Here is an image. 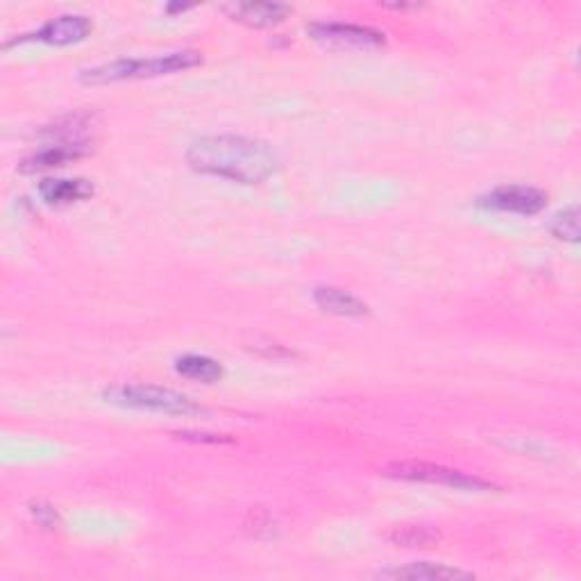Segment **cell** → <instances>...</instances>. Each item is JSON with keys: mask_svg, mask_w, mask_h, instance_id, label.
Listing matches in <instances>:
<instances>
[{"mask_svg": "<svg viewBox=\"0 0 581 581\" xmlns=\"http://www.w3.org/2000/svg\"><path fill=\"white\" fill-rule=\"evenodd\" d=\"M187 162L202 175L225 178L241 184H261L273 178L280 159L268 143L239 134H212L189 146Z\"/></svg>", "mask_w": 581, "mask_h": 581, "instance_id": "obj_1", "label": "cell"}, {"mask_svg": "<svg viewBox=\"0 0 581 581\" xmlns=\"http://www.w3.org/2000/svg\"><path fill=\"white\" fill-rule=\"evenodd\" d=\"M202 62V57L196 50H178V53H166L157 57H141V60H116L109 64L94 66L80 73L84 84H107L119 80H141V78H157V75L178 73L191 69Z\"/></svg>", "mask_w": 581, "mask_h": 581, "instance_id": "obj_2", "label": "cell"}, {"mask_svg": "<svg viewBox=\"0 0 581 581\" xmlns=\"http://www.w3.org/2000/svg\"><path fill=\"white\" fill-rule=\"evenodd\" d=\"M105 400L119 407L141 409V411H157V414L171 416H189L198 414L200 407L187 395L178 391L162 389V386H143V384H119L107 389Z\"/></svg>", "mask_w": 581, "mask_h": 581, "instance_id": "obj_3", "label": "cell"}, {"mask_svg": "<svg viewBox=\"0 0 581 581\" xmlns=\"http://www.w3.org/2000/svg\"><path fill=\"white\" fill-rule=\"evenodd\" d=\"M384 475L395 479H407V482H425V484H439L450 486L457 491H488V488H498L488 479L461 473V470L445 468L439 463H425V461H395L384 468Z\"/></svg>", "mask_w": 581, "mask_h": 581, "instance_id": "obj_4", "label": "cell"}, {"mask_svg": "<svg viewBox=\"0 0 581 581\" xmlns=\"http://www.w3.org/2000/svg\"><path fill=\"white\" fill-rule=\"evenodd\" d=\"M311 39L318 44L339 48V50H368L384 46V35L380 30L368 28V25L355 23H311L307 25Z\"/></svg>", "mask_w": 581, "mask_h": 581, "instance_id": "obj_5", "label": "cell"}, {"mask_svg": "<svg viewBox=\"0 0 581 581\" xmlns=\"http://www.w3.org/2000/svg\"><path fill=\"white\" fill-rule=\"evenodd\" d=\"M91 30H94V23H91L87 16L66 14V16H57V19L48 21L46 25H41L39 30L30 32V35L7 41L5 46L19 44V41H41V44H50V46H69V44H78V41L87 39L91 35Z\"/></svg>", "mask_w": 581, "mask_h": 581, "instance_id": "obj_6", "label": "cell"}, {"mask_svg": "<svg viewBox=\"0 0 581 581\" xmlns=\"http://www.w3.org/2000/svg\"><path fill=\"white\" fill-rule=\"evenodd\" d=\"M479 205L495 212H511L522 216H534L543 212L547 205V196L541 189L534 187H498L491 193L479 198Z\"/></svg>", "mask_w": 581, "mask_h": 581, "instance_id": "obj_7", "label": "cell"}, {"mask_svg": "<svg viewBox=\"0 0 581 581\" xmlns=\"http://www.w3.org/2000/svg\"><path fill=\"white\" fill-rule=\"evenodd\" d=\"M223 12L232 21L250 25V28H271L291 14V7L282 3H232L225 5Z\"/></svg>", "mask_w": 581, "mask_h": 581, "instance_id": "obj_8", "label": "cell"}, {"mask_svg": "<svg viewBox=\"0 0 581 581\" xmlns=\"http://www.w3.org/2000/svg\"><path fill=\"white\" fill-rule=\"evenodd\" d=\"M91 150L89 143H50L48 148L39 150L28 159H23L21 164V173H37V171H46V168H57L64 166L69 162H75V159L84 157Z\"/></svg>", "mask_w": 581, "mask_h": 581, "instance_id": "obj_9", "label": "cell"}, {"mask_svg": "<svg viewBox=\"0 0 581 581\" xmlns=\"http://www.w3.org/2000/svg\"><path fill=\"white\" fill-rule=\"evenodd\" d=\"M380 577L384 579H409V581H448V579H470L473 572L450 568L445 563H429V561H418L409 563L404 568H393V570H382Z\"/></svg>", "mask_w": 581, "mask_h": 581, "instance_id": "obj_10", "label": "cell"}, {"mask_svg": "<svg viewBox=\"0 0 581 581\" xmlns=\"http://www.w3.org/2000/svg\"><path fill=\"white\" fill-rule=\"evenodd\" d=\"M314 302L327 314L345 316V318H361L368 316V305L364 300H359L352 293L336 289V286H316L314 289Z\"/></svg>", "mask_w": 581, "mask_h": 581, "instance_id": "obj_11", "label": "cell"}, {"mask_svg": "<svg viewBox=\"0 0 581 581\" xmlns=\"http://www.w3.org/2000/svg\"><path fill=\"white\" fill-rule=\"evenodd\" d=\"M39 196L48 205H71L94 196V184L75 178V180H44L39 184Z\"/></svg>", "mask_w": 581, "mask_h": 581, "instance_id": "obj_12", "label": "cell"}, {"mask_svg": "<svg viewBox=\"0 0 581 581\" xmlns=\"http://www.w3.org/2000/svg\"><path fill=\"white\" fill-rule=\"evenodd\" d=\"M175 370H178L182 377H187V380L205 382V384L218 382L223 377L221 364H218V361H214V359H209V357H202V355L180 357L178 364H175Z\"/></svg>", "mask_w": 581, "mask_h": 581, "instance_id": "obj_13", "label": "cell"}, {"mask_svg": "<svg viewBox=\"0 0 581 581\" xmlns=\"http://www.w3.org/2000/svg\"><path fill=\"white\" fill-rule=\"evenodd\" d=\"M391 541L402 547H432L441 541V534L427 525H407L395 529Z\"/></svg>", "mask_w": 581, "mask_h": 581, "instance_id": "obj_14", "label": "cell"}, {"mask_svg": "<svg viewBox=\"0 0 581 581\" xmlns=\"http://www.w3.org/2000/svg\"><path fill=\"white\" fill-rule=\"evenodd\" d=\"M550 232L557 239L577 243L579 241V209L570 207L566 212H561L552 218Z\"/></svg>", "mask_w": 581, "mask_h": 581, "instance_id": "obj_15", "label": "cell"}, {"mask_svg": "<svg viewBox=\"0 0 581 581\" xmlns=\"http://www.w3.org/2000/svg\"><path fill=\"white\" fill-rule=\"evenodd\" d=\"M32 513H35V518H37L44 527H55V522H57V511H55L53 507H44V504H35V507H32Z\"/></svg>", "mask_w": 581, "mask_h": 581, "instance_id": "obj_16", "label": "cell"}, {"mask_svg": "<svg viewBox=\"0 0 581 581\" xmlns=\"http://www.w3.org/2000/svg\"><path fill=\"white\" fill-rule=\"evenodd\" d=\"M180 439H187V441H209V443H221V441H227V439H221V436H214V434H189V432H184V434H178Z\"/></svg>", "mask_w": 581, "mask_h": 581, "instance_id": "obj_17", "label": "cell"}]
</instances>
